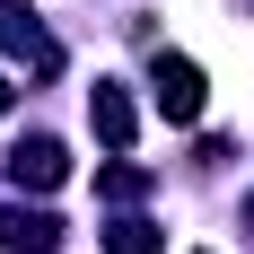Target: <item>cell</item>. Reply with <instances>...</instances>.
Masks as SVG:
<instances>
[{
	"label": "cell",
	"mask_w": 254,
	"mask_h": 254,
	"mask_svg": "<svg viewBox=\"0 0 254 254\" xmlns=\"http://www.w3.org/2000/svg\"><path fill=\"white\" fill-rule=\"evenodd\" d=\"M149 97H158V114H167V123H202L210 88H202V70H193L184 53H158V62H149Z\"/></svg>",
	"instance_id": "1"
},
{
	"label": "cell",
	"mask_w": 254,
	"mask_h": 254,
	"mask_svg": "<svg viewBox=\"0 0 254 254\" xmlns=\"http://www.w3.org/2000/svg\"><path fill=\"white\" fill-rule=\"evenodd\" d=\"M0 53H18L26 70H62V44H53L26 0H0Z\"/></svg>",
	"instance_id": "2"
},
{
	"label": "cell",
	"mask_w": 254,
	"mask_h": 254,
	"mask_svg": "<svg viewBox=\"0 0 254 254\" xmlns=\"http://www.w3.org/2000/svg\"><path fill=\"white\" fill-rule=\"evenodd\" d=\"M62 176H70V149H62V140H44V131L9 149V184H18V193H53Z\"/></svg>",
	"instance_id": "3"
},
{
	"label": "cell",
	"mask_w": 254,
	"mask_h": 254,
	"mask_svg": "<svg viewBox=\"0 0 254 254\" xmlns=\"http://www.w3.org/2000/svg\"><path fill=\"white\" fill-rule=\"evenodd\" d=\"M88 123H97L105 149L123 158V149H131V131H140V114H131V97L114 88V79H97V88H88Z\"/></svg>",
	"instance_id": "4"
},
{
	"label": "cell",
	"mask_w": 254,
	"mask_h": 254,
	"mask_svg": "<svg viewBox=\"0 0 254 254\" xmlns=\"http://www.w3.org/2000/svg\"><path fill=\"white\" fill-rule=\"evenodd\" d=\"M0 246L9 254H53L62 246V219L53 210H26V202H0Z\"/></svg>",
	"instance_id": "5"
},
{
	"label": "cell",
	"mask_w": 254,
	"mask_h": 254,
	"mask_svg": "<svg viewBox=\"0 0 254 254\" xmlns=\"http://www.w3.org/2000/svg\"><path fill=\"white\" fill-rule=\"evenodd\" d=\"M167 246V237L149 228V219H114V228H105V254H158Z\"/></svg>",
	"instance_id": "6"
},
{
	"label": "cell",
	"mask_w": 254,
	"mask_h": 254,
	"mask_svg": "<svg viewBox=\"0 0 254 254\" xmlns=\"http://www.w3.org/2000/svg\"><path fill=\"white\" fill-rule=\"evenodd\" d=\"M140 184H149V176H140V167H105V193H114V202H131Z\"/></svg>",
	"instance_id": "7"
},
{
	"label": "cell",
	"mask_w": 254,
	"mask_h": 254,
	"mask_svg": "<svg viewBox=\"0 0 254 254\" xmlns=\"http://www.w3.org/2000/svg\"><path fill=\"white\" fill-rule=\"evenodd\" d=\"M0 114H9V79H0Z\"/></svg>",
	"instance_id": "8"
}]
</instances>
